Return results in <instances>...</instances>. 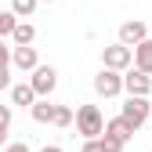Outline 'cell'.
<instances>
[{
  "instance_id": "1",
  "label": "cell",
  "mask_w": 152,
  "mask_h": 152,
  "mask_svg": "<svg viewBox=\"0 0 152 152\" xmlns=\"http://www.w3.org/2000/svg\"><path fill=\"white\" fill-rule=\"evenodd\" d=\"M72 123H76V134H83V141H94L105 134V116L98 105H80L72 112Z\"/></svg>"
},
{
  "instance_id": "2",
  "label": "cell",
  "mask_w": 152,
  "mask_h": 152,
  "mask_svg": "<svg viewBox=\"0 0 152 152\" xmlns=\"http://www.w3.org/2000/svg\"><path fill=\"white\" fill-rule=\"evenodd\" d=\"M148 112H152V105H148V98H127L123 102V109H120V120L123 123H130V127H145L148 123Z\"/></svg>"
},
{
  "instance_id": "3",
  "label": "cell",
  "mask_w": 152,
  "mask_h": 152,
  "mask_svg": "<svg viewBox=\"0 0 152 152\" xmlns=\"http://www.w3.org/2000/svg\"><path fill=\"white\" fill-rule=\"evenodd\" d=\"M29 87H33L36 98H51L54 87H58V72H54V65H36V69H33Z\"/></svg>"
},
{
  "instance_id": "4",
  "label": "cell",
  "mask_w": 152,
  "mask_h": 152,
  "mask_svg": "<svg viewBox=\"0 0 152 152\" xmlns=\"http://www.w3.org/2000/svg\"><path fill=\"white\" fill-rule=\"evenodd\" d=\"M94 94H98V98H116V94H123V72L98 69V76H94Z\"/></svg>"
},
{
  "instance_id": "5",
  "label": "cell",
  "mask_w": 152,
  "mask_h": 152,
  "mask_svg": "<svg viewBox=\"0 0 152 152\" xmlns=\"http://www.w3.org/2000/svg\"><path fill=\"white\" fill-rule=\"evenodd\" d=\"M102 69L127 72V69H130V47H123V44H109V47H102Z\"/></svg>"
},
{
  "instance_id": "6",
  "label": "cell",
  "mask_w": 152,
  "mask_h": 152,
  "mask_svg": "<svg viewBox=\"0 0 152 152\" xmlns=\"http://www.w3.org/2000/svg\"><path fill=\"white\" fill-rule=\"evenodd\" d=\"M123 91H127V98H148L152 94V76H145L138 69H127L123 72Z\"/></svg>"
},
{
  "instance_id": "7",
  "label": "cell",
  "mask_w": 152,
  "mask_h": 152,
  "mask_svg": "<svg viewBox=\"0 0 152 152\" xmlns=\"http://www.w3.org/2000/svg\"><path fill=\"white\" fill-rule=\"evenodd\" d=\"M141 40H148L145 22H123V26H120V40H116V44H123V47H130V51H134Z\"/></svg>"
},
{
  "instance_id": "8",
  "label": "cell",
  "mask_w": 152,
  "mask_h": 152,
  "mask_svg": "<svg viewBox=\"0 0 152 152\" xmlns=\"http://www.w3.org/2000/svg\"><path fill=\"white\" fill-rule=\"evenodd\" d=\"M130 65H134L138 72L152 76V40H141L134 51H130Z\"/></svg>"
},
{
  "instance_id": "9",
  "label": "cell",
  "mask_w": 152,
  "mask_h": 152,
  "mask_svg": "<svg viewBox=\"0 0 152 152\" xmlns=\"http://www.w3.org/2000/svg\"><path fill=\"white\" fill-rule=\"evenodd\" d=\"M11 65L18 72H33L36 65H40V58H36V47H15L11 51Z\"/></svg>"
},
{
  "instance_id": "10",
  "label": "cell",
  "mask_w": 152,
  "mask_h": 152,
  "mask_svg": "<svg viewBox=\"0 0 152 152\" xmlns=\"http://www.w3.org/2000/svg\"><path fill=\"white\" fill-rule=\"evenodd\" d=\"M105 134H109V138H116L120 145H127L130 138H134V134H138V130H134V127H130V123H123L120 116H112V120H105Z\"/></svg>"
},
{
  "instance_id": "11",
  "label": "cell",
  "mask_w": 152,
  "mask_h": 152,
  "mask_svg": "<svg viewBox=\"0 0 152 152\" xmlns=\"http://www.w3.org/2000/svg\"><path fill=\"white\" fill-rule=\"evenodd\" d=\"M7 94H11V105H18V109H29V105L36 102V94H33L29 83H11Z\"/></svg>"
},
{
  "instance_id": "12",
  "label": "cell",
  "mask_w": 152,
  "mask_h": 152,
  "mask_svg": "<svg viewBox=\"0 0 152 152\" xmlns=\"http://www.w3.org/2000/svg\"><path fill=\"white\" fill-rule=\"evenodd\" d=\"M11 40H15V47H33V40H36V29H33L29 22H15V29H11Z\"/></svg>"
},
{
  "instance_id": "13",
  "label": "cell",
  "mask_w": 152,
  "mask_h": 152,
  "mask_svg": "<svg viewBox=\"0 0 152 152\" xmlns=\"http://www.w3.org/2000/svg\"><path fill=\"white\" fill-rule=\"evenodd\" d=\"M29 116H33V123H51V116H54V105H51L47 98H36V102L29 105Z\"/></svg>"
},
{
  "instance_id": "14",
  "label": "cell",
  "mask_w": 152,
  "mask_h": 152,
  "mask_svg": "<svg viewBox=\"0 0 152 152\" xmlns=\"http://www.w3.org/2000/svg\"><path fill=\"white\" fill-rule=\"evenodd\" d=\"M36 11V0H11V15L15 18H33Z\"/></svg>"
},
{
  "instance_id": "15",
  "label": "cell",
  "mask_w": 152,
  "mask_h": 152,
  "mask_svg": "<svg viewBox=\"0 0 152 152\" xmlns=\"http://www.w3.org/2000/svg\"><path fill=\"white\" fill-rule=\"evenodd\" d=\"M51 127H72V109H69V105H54Z\"/></svg>"
},
{
  "instance_id": "16",
  "label": "cell",
  "mask_w": 152,
  "mask_h": 152,
  "mask_svg": "<svg viewBox=\"0 0 152 152\" xmlns=\"http://www.w3.org/2000/svg\"><path fill=\"white\" fill-rule=\"evenodd\" d=\"M11 29H15V15L11 11H0V40L11 36Z\"/></svg>"
},
{
  "instance_id": "17",
  "label": "cell",
  "mask_w": 152,
  "mask_h": 152,
  "mask_svg": "<svg viewBox=\"0 0 152 152\" xmlns=\"http://www.w3.org/2000/svg\"><path fill=\"white\" fill-rule=\"evenodd\" d=\"M98 145H102V152H123V145H120L116 138H109V134H102V138H98Z\"/></svg>"
},
{
  "instance_id": "18",
  "label": "cell",
  "mask_w": 152,
  "mask_h": 152,
  "mask_svg": "<svg viewBox=\"0 0 152 152\" xmlns=\"http://www.w3.org/2000/svg\"><path fill=\"white\" fill-rule=\"evenodd\" d=\"M0 69H11V47L0 40Z\"/></svg>"
},
{
  "instance_id": "19",
  "label": "cell",
  "mask_w": 152,
  "mask_h": 152,
  "mask_svg": "<svg viewBox=\"0 0 152 152\" xmlns=\"http://www.w3.org/2000/svg\"><path fill=\"white\" fill-rule=\"evenodd\" d=\"M4 152H33V148H29L26 141H7V145H4Z\"/></svg>"
},
{
  "instance_id": "20",
  "label": "cell",
  "mask_w": 152,
  "mask_h": 152,
  "mask_svg": "<svg viewBox=\"0 0 152 152\" xmlns=\"http://www.w3.org/2000/svg\"><path fill=\"white\" fill-rule=\"evenodd\" d=\"M0 127L11 130V105H0Z\"/></svg>"
},
{
  "instance_id": "21",
  "label": "cell",
  "mask_w": 152,
  "mask_h": 152,
  "mask_svg": "<svg viewBox=\"0 0 152 152\" xmlns=\"http://www.w3.org/2000/svg\"><path fill=\"white\" fill-rule=\"evenodd\" d=\"M11 87V69H0V91Z\"/></svg>"
},
{
  "instance_id": "22",
  "label": "cell",
  "mask_w": 152,
  "mask_h": 152,
  "mask_svg": "<svg viewBox=\"0 0 152 152\" xmlns=\"http://www.w3.org/2000/svg\"><path fill=\"white\" fill-rule=\"evenodd\" d=\"M80 152H102V145H98V138H94V141H83V148Z\"/></svg>"
},
{
  "instance_id": "23",
  "label": "cell",
  "mask_w": 152,
  "mask_h": 152,
  "mask_svg": "<svg viewBox=\"0 0 152 152\" xmlns=\"http://www.w3.org/2000/svg\"><path fill=\"white\" fill-rule=\"evenodd\" d=\"M7 134H11V130H7V127H0V148L7 145Z\"/></svg>"
},
{
  "instance_id": "24",
  "label": "cell",
  "mask_w": 152,
  "mask_h": 152,
  "mask_svg": "<svg viewBox=\"0 0 152 152\" xmlns=\"http://www.w3.org/2000/svg\"><path fill=\"white\" fill-rule=\"evenodd\" d=\"M40 152H62V148H58V145H44Z\"/></svg>"
},
{
  "instance_id": "25",
  "label": "cell",
  "mask_w": 152,
  "mask_h": 152,
  "mask_svg": "<svg viewBox=\"0 0 152 152\" xmlns=\"http://www.w3.org/2000/svg\"><path fill=\"white\" fill-rule=\"evenodd\" d=\"M36 4H40V0H36ZM44 4H54V0H44Z\"/></svg>"
},
{
  "instance_id": "26",
  "label": "cell",
  "mask_w": 152,
  "mask_h": 152,
  "mask_svg": "<svg viewBox=\"0 0 152 152\" xmlns=\"http://www.w3.org/2000/svg\"><path fill=\"white\" fill-rule=\"evenodd\" d=\"M148 120H152V112H148Z\"/></svg>"
}]
</instances>
